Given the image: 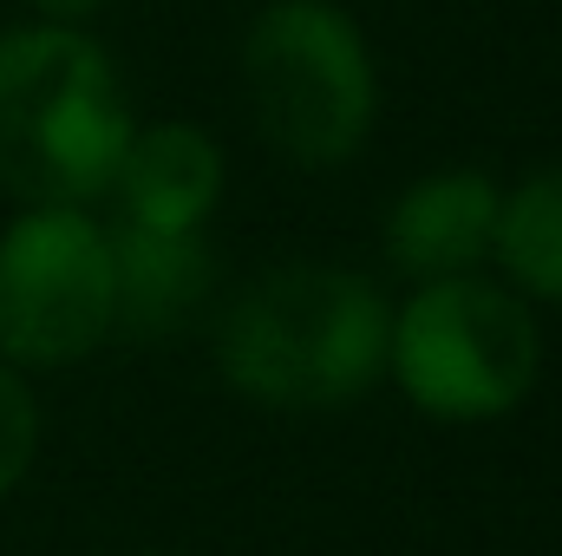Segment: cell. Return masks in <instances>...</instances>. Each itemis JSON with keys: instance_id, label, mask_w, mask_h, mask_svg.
<instances>
[{"instance_id": "1", "label": "cell", "mask_w": 562, "mask_h": 556, "mask_svg": "<svg viewBox=\"0 0 562 556\" xmlns=\"http://www.w3.org/2000/svg\"><path fill=\"white\" fill-rule=\"evenodd\" d=\"M393 314L353 269L288 263L256 276L216 321L223 380L276 413H327L360 400L386 367Z\"/></svg>"}, {"instance_id": "2", "label": "cell", "mask_w": 562, "mask_h": 556, "mask_svg": "<svg viewBox=\"0 0 562 556\" xmlns=\"http://www.w3.org/2000/svg\"><path fill=\"white\" fill-rule=\"evenodd\" d=\"M132 132L99 40L59 20L0 33V190L33 210H86L112 197Z\"/></svg>"}, {"instance_id": "3", "label": "cell", "mask_w": 562, "mask_h": 556, "mask_svg": "<svg viewBox=\"0 0 562 556\" xmlns=\"http://www.w3.org/2000/svg\"><path fill=\"white\" fill-rule=\"evenodd\" d=\"M256 132L301 170L347 164L373 132V59L334 0H269L243 40Z\"/></svg>"}, {"instance_id": "4", "label": "cell", "mask_w": 562, "mask_h": 556, "mask_svg": "<svg viewBox=\"0 0 562 556\" xmlns=\"http://www.w3.org/2000/svg\"><path fill=\"white\" fill-rule=\"evenodd\" d=\"M386 367L419 413L451 425L497 419L530 400L543 374V327L510 288L484 276L419 281V294L393 314Z\"/></svg>"}, {"instance_id": "5", "label": "cell", "mask_w": 562, "mask_h": 556, "mask_svg": "<svg viewBox=\"0 0 562 556\" xmlns=\"http://www.w3.org/2000/svg\"><path fill=\"white\" fill-rule=\"evenodd\" d=\"M112 341V249L86 210H26L0 236V360L66 367Z\"/></svg>"}, {"instance_id": "6", "label": "cell", "mask_w": 562, "mask_h": 556, "mask_svg": "<svg viewBox=\"0 0 562 556\" xmlns=\"http://www.w3.org/2000/svg\"><path fill=\"white\" fill-rule=\"evenodd\" d=\"M497 203H504V190L484 170L419 177L393 203V216H386V256H393V269L413 281L471 276L491 256V243H497Z\"/></svg>"}, {"instance_id": "7", "label": "cell", "mask_w": 562, "mask_h": 556, "mask_svg": "<svg viewBox=\"0 0 562 556\" xmlns=\"http://www.w3.org/2000/svg\"><path fill=\"white\" fill-rule=\"evenodd\" d=\"M112 249V334H170L210 301V249L196 230H105Z\"/></svg>"}, {"instance_id": "8", "label": "cell", "mask_w": 562, "mask_h": 556, "mask_svg": "<svg viewBox=\"0 0 562 556\" xmlns=\"http://www.w3.org/2000/svg\"><path fill=\"white\" fill-rule=\"evenodd\" d=\"M112 197L125 210L119 223H138V230H203V216L223 197V151L196 125H144V132H132L125 157H119Z\"/></svg>"}, {"instance_id": "9", "label": "cell", "mask_w": 562, "mask_h": 556, "mask_svg": "<svg viewBox=\"0 0 562 556\" xmlns=\"http://www.w3.org/2000/svg\"><path fill=\"white\" fill-rule=\"evenodd\" d=\"M497 263L537 301H562V164L524 177L497 203Z\"/></svg>"}, {"instance_id": "10", "label": "cell", "mask_w": 562, "mask_h": 556, "mask_svg": "<svg viewBox=\"0 0 562 556\" xmlns=\"http://www.w3.org/2000/svg\"><path fill=\"white\" fill-rule=\"evenodd\" d=\"M33 445H40V419H33V393L26 380L0 360V498L26 478L33 465Z\"/></svg>"}, {"instance_id": "11", "label": "cell", "mask_w": 562, "mask_h": 556, "mask_svg": "<svg viewBox=\"0 0 562 556\" xmlns=\"http://www.w3.org/2000/svg\"><path fill=\"white\" fill-rule=\"evenodd\" d=\"M33 7H40L46 20H59V26H79V20H86V13H99L105 0H33Z\"/></svg>"}]
</instances>
